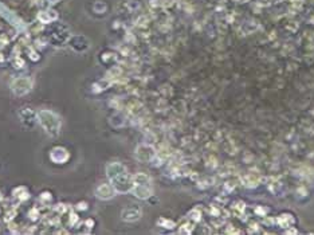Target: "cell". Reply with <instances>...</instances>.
<instances>
[{"mask_svg": "<svg viewBox=\"0 0 314 235\" xmlns=\"http://www.w3.org/2000/svg\"><path fill=\"white\" fill-rule=\"evenodd\" d=\"M98 195L101 197H110V196H113V189L108 187V185H102V187H100V189H98Z\"/></svg>", "mask_w": 314, "mask_h": 235, "instance_id": "obj_1", "label": "cell"}]
</instances>
